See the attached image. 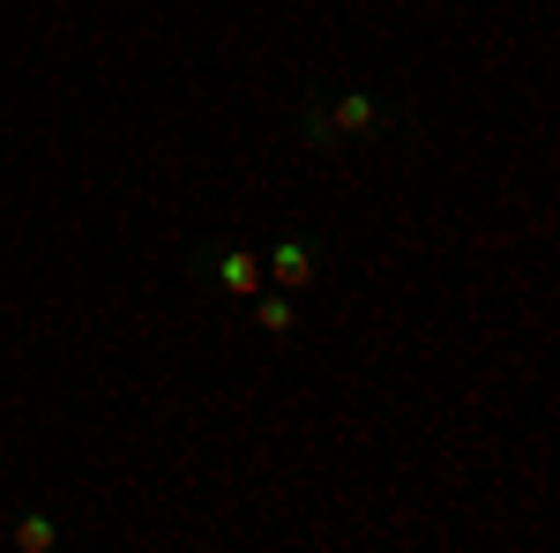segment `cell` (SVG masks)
Segmentation results:
<instances>
[{
  "mask_svg": "<svg viewBox=\"0 0 560 553\" xmlns=\"http://www.w3.org/2000/svg\"><path fill=\"white\" fill-rule=\"evenodd\" d=\"M247 322H255L261 337H277V344L300 337V307H292V292H255L247 299Z\"/></svg>",
  "mask_w": 560,
  "mask_h": 553,
  "instance_id": "4",
  "label": "cell"
},
{
  "mask_svg": "<svg viewBox=\"0 0 560 553\" xmlns=\"http://www.w3.org/2000/svg\"><path fill=\"white\" fill-rule=\"evenodd\" d=\"M8 546H15V553H52V546H60V523H52L45 509L15 516V523H8Z\"/></svg>",
  "mask_w": 560,
  "mask_h": 553,
  "instance_id": "5",
  "label": "cell"
},
{
  "mask_svg": "<svg viewBox=\"0 0 560 553\" xmlns=\"http://www.w3.org/2000/svg\"><path fill=\"white\" fill-rule=\"evenodd\" d=\"M179 269H187L195 292H210V299H240V307H247V299L261 292V255L240 247V240H195Z\"/></svg>",
  "mask_w": 560,
  "mask_h": 553,
  "instance_id": "2",
  "label": "cell"
},
{
  "mask_svg": "<svg viewBox=\"0 0 560 553\" xmlns=\"http://www.w3.org/2000/svg\"><path fill=\"white\" fill-rule=\"evenodd\" d=\"M292 135H300V150L314 158H329V150H345V142H427V120H419V105L411 97H382V90H306L300 113H292Z\"/></svg>",
  "mask_w": 560,
  "mask_h": 553,
  "instance_id": "1",
  "label": "cell"
},
{
  "mask_svg": "<svg viewBox=\"0 0 560 553\" xmlns=\"http://www.w3.org/2000/svg\"><path fill=\"white\" fill-rule=\"evenodd\" d=\"M322 240H306V232H284V240H269L261 247V285H277V292H314L322 285Z\"/></svg>",
  "mask_w": 560,
  "mask_h": 553,
  "instance_id": "3",
  "label": "cell"
}]
</instances>
